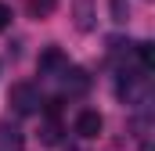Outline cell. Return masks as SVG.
<instances>
[{"label":"cell","instance_id":"30bf717a","mask_svg":"<svg viewBox=\"0 0 155 151\" xmlns=\"http://www.w3.org/2000/svg\"><path fill=\"white\" fill-rule=\"evenodd\" d=\"M40 140H43V144H58V140H61V126H58V122L51 119V122H47V126L40 130Z\"/></svg>","mask_w":155,"mask_h":151},{"label":"cell","instance_id":"52a82bcc","mask_svg":"<svg viewBox=\"0 0 155 151\" xmlns=\"http://www.w3.org/2000/svg\"><path fill=\"white\" fill-rule=\"evenodd\" d=\"M25 7H29V14H33V18H47V14H54L58 0H25Z\"/></svg>","mask_w":155,"mask_h":151},{"label":"cell","instance_id":"7a4b0ae2","mask_svg":"<svg viewBox=\"0 0 155 151\" xmlns=\"http://www.w3.org/2000/svg\"><path fill=\"white\" fill-rule=\"evenodd\" d=\"M101 130H105V119H101V112L83 108V112L76 115V133H79V137H87V140H90V137H97Z\"/></svg>","mask_w":155,"mask_h":151},{"label":"cell","instance_id":"8992f818","mask_svg":"<svg viewBox=\"0 0 155 151\" xmlns=\"http://www.w3.org/2000/svg\"><path fill=\"white\" fill-rule=\"evenodd\" d=\"M76 29L79 33H90L94 29V4L90 0H76Z\"/></svg>","mask_w":155,"mask_h":151},{"label":"cell","instance_id":"9c48e42d","mask_svg":"<svg viewBox=\"0 0 155 151\" xmlns=\"http://www.w3.org/2000/svg\"><path fill=\"white\" fill-rule=\"evenodd\" d=\"M137 58H141V69H144V72H152V69H155V50H152V43H137Z\"/></svg>","mask_w":155,"mask_h":151},{"label":"cell","instance_id":"3957f363","mask_svg":"<svg viewBox=\"0 0 155 151\" xmlns=\"http://www.w3.org/2000/svg\"><path fill=\"white\" fill-rule=\"evenodd\" d=\"M58 79H61V90H69V94H83V90L90 86L87 72H83V69H72V65H65V69L58 72Z\"/></svg>","mask_w":155,"mask_h":151},{"label":"cell","instance_id":"6da1fadb","mask_svg":"<svg viewBox=\"0 0 155 151\" xmlns=\"http://www.w3.org/2000/svg\"><path fill=\"white\" fill-rule=\"evenodd\" d=\"M7 101H11V108H15L18 115H33L40 104H43V101H40V90L33 86V83H15L11 94H7Z\"/></svg>","mask_w":155,"mask_h":151},{"label":"cell","instance_id":"277c9868","mask_svg":"<svg viewBox=\"0 0 155 151\" xmlns=\"http://www.w3.org/2000/svg\"><path fill=\"white\" fill-rule=\"evenodd\" d=\"M36 65H40V72H43V76H51V72H61L69 61H65L61 47H47V50L40 54V61H36Z\"/></svg>","mask_w":155,"mask_h":151},{"label":"cell","instance_id":"5b68a950","mask_svg":"<svg viewBox=\"0 0 155 151\" xmlns=\"http://www.w3.org/2000/svg\"><path fill=\"white\" fill-rule=\"evenodd\" d=\"M0 151H25L22 130H15L11 122H0Z\"/></svg>","mask_w":155,"mask_h":151},{"label":"cell","instance_id":"8fae6325","mask_svg":"<svg viewBox=\"0 0 155 151\" xmlns=\"http://www.w3.org/2000/svg\"><path fill=\"white\" fill-rule=\"evenodd\" d=\"M7 25H11V7H7V4H0V33H4Z\"/></svg>","mask_w":155,"mask_h":151},{"label":"cell","instance_id":"ba28073f","mask_svg":"<svg viewBox=\"0 0 155 151\" xmlns=\"http://www.w3.org/2000/svg\"><path fill=\"white\" fill-rule=\"evenodd\" d=\"M108 14H112V22H116V25H126V18H130L126 0H108Z\"/></svg>","mask_w":155,"mask_h":151}]
</instances>
